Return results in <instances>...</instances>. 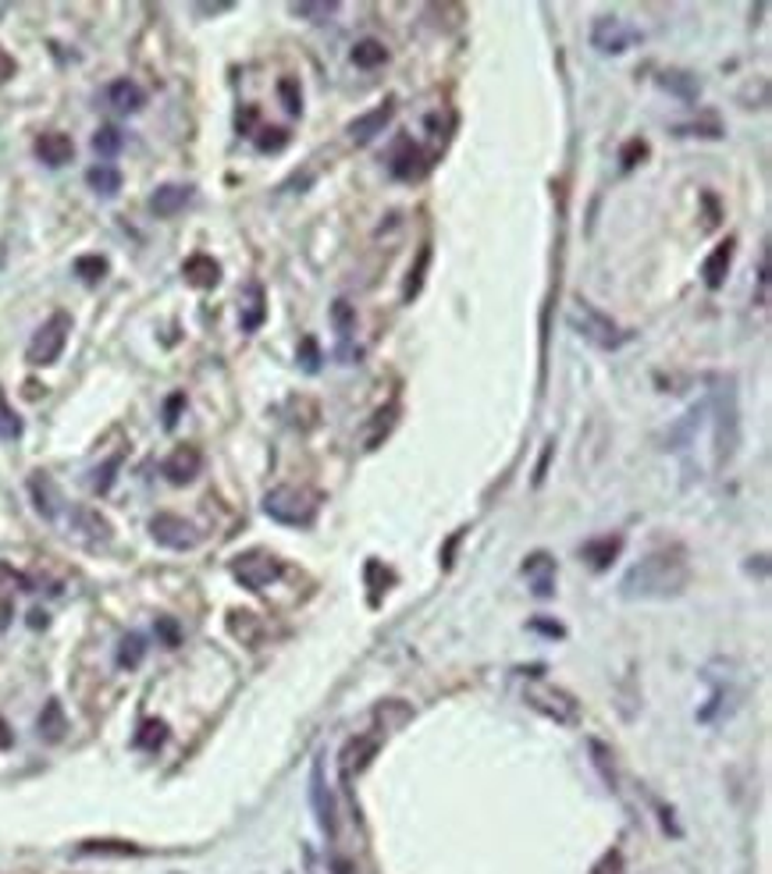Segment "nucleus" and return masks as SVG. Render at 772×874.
<instances>
[{
    "instance_id": "obj_1",
    "label": "nucleus",
    "mask_w": 772,
    "mask_h": 874,
    "mask_svg": "<svg viewBox=\"0 0 772 874\" xmlns=\"http://www.w3.org/2000/svg\"><path fill=\"white\" fill-rule=\"evenodd\" d=\"M691 583V558L680 544L655 548L620 579V597L626 600H670L680 597Z\"/></svg>"
},
{
    "instance_id": "obj_2",
    "label": "nucleus",
    "mask_w": 772,
    "mask_h": 874,
    "mask_svg": "<svg viewBox=\"0 0 772 874\" xmlns=\"http://www.w3.org/2000/svg\"><path fill=\"white\" fill-rule=\"evenodd\" d=\"M709 409L715 413V466H726L733 451L741 445V416H738V385L733 377H715V391L709 398Z\"/></svg>"
},
{
    "instance_id": "obj_3",
    "label": "nucleus",
    "mask_w": 772,
    "mask_h": 874,
    "mask_svg": "<svg viewBox=\"0 0 772 874\" xmlns=\"http://www.w3.org/2000/svg\"><path fill=\"white\" fill-rule=\"evenodd\" d=\"M264 513L281 526H296L307 530L317 519V498L303 487H275L264 495Z\"/></svg>"
},
{
    "instance_id": "obj_4",
    "label": "nucleus",
    "mask_w": 772,
    "mask_h": 874,
    "mask_svg": "<svg viewBox=\"0 0 772 874\" xmlns=\"http://www.w3.org/2000/svg\"><path fill=\"white\" fill-rule=\"evenodd\" d=\"M566 320H570L573 331H577L587 345H595V349H605V352H608V349H620V345L626 341V335L620 331V327L608 320L602 309H595V306L584 302V299H573Z\"/></svg>"
},
{
    "instance_id": "obj_5",
    "label": "nucleus",
    "mask_w": 772,
    "mask_h": 874,
    "mask_svg": "<svg viewBox=\"0 0 772 874\" xmlns=\"http://www.w3.org/2000/svg\"><path fill=\"white\" fill-rule=\"evenodd\" d=\"M527 704L534 712H542L545 718H552L555 725H577L581 722V704L573 701L566 689L548 686V683H531L527 686Z\"/></svg>"
},
{
    "instance_id": "obj_6",
    "label": "nucleus",
    "mask_w": 772,
    "mask_h": 874,
    "mask_svg": "<svg viewBox=\"0 0 772 874\" xmlns=\"http://www.w3.org/2000/svg\"><path fill=\"white\" fill-rule=\"evenodd\" d=\"M68 335H71V317H68V314H53V317L40 327V331L32 335L26 359L32 362V367H50V362H58V356L65 352Z\"/></svg>"
},
{
    "instance_id": "obj_7",
    "label": "nucleus",
    "mask_w": 772,
    "mask_h": 874,
    "mask_svg": "<svg viewBox=\"0 0 772 874\" xmlns=\"http://www.w3.org/2000/svg\"><path fill=\"white\" fill-rule=\"evenodd\" d=\"M231 576H236L246 590L260 594L281 576V562L275 555H267V552L257 548V552H246V555H239L236 562H231Z\"/></svg>"
},
{
    "instance_id": "obj_8",
    "label": "nucleus",
    "mask_w": 772,
    "mask_h": 874,
    "mask_svg": "<svg viewBox=\"0 0 772 874\" xmlns=\"http://www.w3.org/2000/svg\"><path fill=\"white\" fill-rule=\"evenodd\" d=\"M150 534L160 548H171V552H192L196 544H200V530L182 519V516H171V513H157L150 519Z\"/></svg>"
},
{
    "instance_id": "obj_9",
    "label": "nucleus",
    "mask_w": 772,
    "mask_h": 874,
    "mask_svg": "<svg viewBox=\"0 0 772 874\" xmlns=\"http://www.w3.org/2000/svg\"><path fill=\"white\" fill-rule=\"evenodd\" d=\"M634 43H641V32L620 22V18H598V22L591 26V47L602 53H626Z\"/></svg>"
},
{
    "instance_id": "obj_10",
    "label": "nucleus",
    "mask_w": 772,
    "mask_h": 874,
    "mask_svg": "<svg viewBox=\"0 0 772 874\" xmlns=\"http://www.w3.org/2000/svg\"><path fill=\"white\" fill-rule=\"evenodd\" d=\"M200 466H204V455L196 451L192 445H182V448H175L168 459H165V477L171 480V484H189V480H196V473H200Z\"/></svg>"
},
{
    "instance_id": "obj_11",
    "label": "nucleus",
    "mask_w": 772,
    "mask_h": 874,
    "mask_svg": "<svg viewBox=\"0 0 772 874\" xmlns=\"http://www.w3.org/2000/svg\"><path fill=\"white\" fill-rule=\"evenodd\" d=\"M378 746H382L378 736H356V739H349L343 757H338V761H343V775H346V778L360 775L367 764L374 761V754H378Z\"/></svg>"
},
{
    "instance_id": "obj_12",
    "label": "nucleus",
    "mask_w": 772,
    "mask_h": 874,
    "mask_svg": "<svg viewBox=\"0 0 772 874\" xmlns=\"http://www.w3.org/2000/svg\"><path fill=\"white\" fill-rule=\"evenodd\" d=\"M310 799L317 811V825L328 835H335V799L325 786V768H320V764H314V772H310Z\"/></svg>"
},
{
    "instance_id": "obj_13",
    "label": "nucleus",
    "mask_w": 772,
    "mask_h": 874,
    "mask_svg": "<svg viewBox=\"0 0 772 874\" xmlns=\"http://www.w3.org/2000/svg\"><path fill=\"white\" fill-rule=\"evenodd\" d=\"M36 157H40L47 168H65V163L76 157V142L65 132H43L36 139Z\"/></svg>"
},
{
    "instance_id": "obj_14",
    "label": "nucleus",
    "mask_w": 772,
    "mask_h": 874,
    "mask_svg": "<svg viewBox=\"0 0 772 874\" xmlns=\"http://www.w3.org/2000/svg\"><path fill=\"white\" fill-rule=\"evenodd\" d=\"M182 275H186V281H189L192 288L210 291V288H218V281H221V264L214 260V257H207V252H196V257L186 260Z\"/></svg>"
},
{
    "instance_id": "obj_15",
    "label": "nucleus",
    "mask_w": 772,
    "mask_h": 874,
    "mask_svg": "<svg viewBox=\"0 0 772 874\" xmlns=\"http://www.w3.org/2000/svg\"><path fill=\"white\" fill-rule=\"evenodd\" d=\"M392 115H395V103L385 100L382 107H374L370 115H360V118L349 125V139H353V142H370V139L378 136L385 125L392 121Z\"/></svg>"
},
{
    "instance_id": "obj_16",
    "label": "nucleus",
    "mask_w": 772,
    "mask_h": 874,
    "mask_svg": "<svg viewBox=\"0 0 772 874\" xmlns=\"http://www.w3.org/2000/svg\"><path fill=\"white\" fill-rule=\"evenodd\" d=\"M730 264H733V239L720 242L712 252H709V260L702 264V278L709 288H723L726 275H730Z\"/></svg>"
},
{
    "instance_id": "obj_17",
    "label": "nucleus",
    "mask_w": 772,
    "mask_h": 874,
    "mask_svg": "<svg viewBox=\"0 0 772 874\" xmlns=\"http://www.w3.org/2000/svg\"><path fill=\"white\" fill-rule=\"evenodd\" d=\"M107 100H111V107L118 115H136L142 107V100H147V93H142L132 79H118V82L107 86Z\"/></svg>"
},
{
    "instance_id": "obj_18",
    "label": "nucleus",
    "mask_w": 772,
    "mask_h": 874,
    "mask_svg": "<svg viewBox=\"0 0 772 874\" xmlns=\"http://www.w3.org/2000/svg\"><path fill=\"white\" fill-rule=\"evenodd\" d=\"M192 199V186H160L150 196V210L157 217H175Z\"/></svg>"
},
{
    "instance_id": "obj_19",
    "label": "nucleus",
    "mask_w": 772,
    "mask_h": 874,
    "mask_svg": "<svg viewBox=\"0 0 772 874\" xmlns=\"http://www.w3.org/2000/svg\"><path fill=\"white\" fill-rule=\"evenodd\" d=\"M29 490H32V501L36 508H40V516L53 519L58 516V505H61V495H58V487L50 484L47 473H32V480H29Z\"/></svg>"
},
{
    "instance_id": "obj_20",
    "label": "nucleus",
    "mask_w": 772,
    "mask_h": 874,
    "mask_svg": "<svg viewBox=\"0 0 772 874\" xmlns=\"http://www.w3.org/2000/svg\"><path fill=\"white\" fill-rule=\"evenodd\" d=\"M264 317H267V309H264V288L254 281V285H246V291H243V317H239L243 331L254 335L257 327L264 324Z\"/></svg>"
},
{
    "instance_id": "obj_21",
    "label": "nucleus",
    "mask_w": 772,
    "mask_h": 874,
    "mask_svg": "<svg viewBox=\"0 0 772 874\" xmlns=\"http://www.w3.org/2000/svg\"><path fill=\"white\" fill-rule=\"evenodd\" d=\"M659 86L662 89H670V93H676L680 100H697L702 97V82H697L691 71H662L659 76Z\"/></svg>"
},
{
    "instance_id": "obj_22",
    "label": "nucleus",
    "mask_w": 772,
    "mask_h": 874,
    "mask_svg": "<svg viewBox=\"0 0 772 874\" xmlns=\"http://www.w3.org/2000/svg\"><path fill=\"white\" fill-rule=\"evenodd\" d=\"M524 573L531 576L534 594H537V597H548V594H552V583H555V562H552L548 555H534V558H527Z\"/></svg>"
},
{
    "instance_id": "obj_23",
    "label": "nucleus",
    "mask_w": 772,
    "mask_h": 874,
    "mask_svg": "<svg viewBox=\"0 0 772 874\" xmlns=\"http://www.w3.org/2000/svg\"><path fill=\"white\" fill-rule=\"evenodd\" d=\"M620 548H623V540L620 537H605V540H591V544H584L581 548V555H584V562L591 569H605L608 562H613L616 555H620Z\"/></svg>"
},
{
    "instance_id": "obj_24",
    "label": "nucleus",
    "mask_w": 772,
    "mask_h": 874,
    "mask_svg": "<svg viewBox=\"0 0 772 874\" xmlns=\"http://www.w3.org/2000/svg\"><path fill=\"white\" fill-rule=\"evenodd\" d=\"M417 163H424V153H420L413 142H403V146H399V153L392 157V175H395V178H406V181H409V178H417V175H420Z\"/></svg>"
},
{
    "instance_id": "obj_25",
    "label": "nucleus",
    "mask_w": 772,
    "mask_h": 874,
    "mask_svg": "<svg viewBox=\"0 0 772 874\" xmlns=\"http://www.w3.org/2000/svg\"><path fill=\"white\" fill-rule=\"evenodd\" d=\"M228 629H231V636H236V640H243V644H249V647L260 640V618H257L254 612H231Z\"/></svg>"
},
{
    "instance_id": "obj_26",
    "label": "nucleus",
    "mask_w": 772,
    "mask_h": 874,
    "mask_svg": "<svg viewBox=\"0 0 772 874\" xmlns=\"http://www.w3.org/2000/svg\"><path fill=\"white\" fill-rule=\"evenodd\" d=\"M86 181H89V189L100 192V196H115L121 189V175H118V168H111V163H97V168H89Z\"/></svg>"
},
{
    "instance_id": "obj_27",
    "label": "nucleus",
    "mask_w": 772,
    "mask_h": 874,
    "mask_svg": "<svg viewBox=\"0 0 772 874\" xmlns=\"http://www.w3.org/2000/svg\"><path fill=\"white\" fill-rule=\"evenodd\" d=\"M65 728H68V722H65L61 704L50 701V704L43 707V715H40V736H43L47 743H58V739L65 736Z\"/></svg>"
},
{
    "instance_id": "obj_28",
    "label": "nucleus",
    "mask_w": 772,
    "mask_h": 874,
    "mask_svg": "<svg viewBox=\"0 0 772 874\" xmlns=\"http://www.w3.org/2000/svg\"><path fill=\"white\" fill-rule=\"evenodd\" d=\"M385 61H388V50H385L382 40H360L353 47V64L356 68H378Z\"/></svg>"
},
{
    "instance_id": "obj_29",
    "label": "nucleus",
    "mask_w": 772,
    "mask_h": 874,
    "mask_svg": "<svg viewBox=\"0 0 772 874\" xmlns=\"http://www.w3.org/2000/svg\"><path fill=\"white\" fill-rule=\"evenodd\" d=\"M142 654H147V640H142L139 633H129L118 647V665L121 668H136L142 662Z\"/></svg>"
},
{
    "instance_id": "obj_30",
    "label": "nucleus",
    "mask_w": 772,
    "mask_h": 874,
    "mask_svg": "<svg viewBox=\"0 0 772 874\" xmlns=\"http://www.w3.org/2000/svg\"><path fill=\"white\" fill-rule=\"evenodd\" d=\"M289 11H293L296 18H307V22L320 26V22H328V18L338 11V4H335V0H325V4H293Z\"/></svg>"
},
{
    "instance_id": "obj_31",
    "label": "nucleus",
    "mask_w": 772,
    "mask_h": 874,
    "mask_svg": "<svg viewBox=\"0 0 772 874\" xmlns=\"http://www.w3.org/2000/svg\"><path fill=\"white\" fill-rule=\"evenodd\" d=\"M121 132L115 129V125H103V129L93 136V150L100 153V157H115L118 150H121Z\"/></svg>"
},
{
    "instance_id": "obj_32",
    "label": "nucleus",
    "mask_w": 772,
    "mask_h": 874,
    "mask_svg": "<svg viewBox=\"0 0 772 874\" xmlns=\"http://www.w3.org/2000/svg\"><path fill=\"white\" fill-rule=\"evenodd\" d=\"M76 275H79L86 285H97V281L107 275V260H103V257H79V260H76Z\"/></svg>"
},
{
    "instance_id": "obj_33",
    "label": "nucleus",
    "mask_w": 772,
    "mask_h": 874,
    "mask_svg": "<svg viewBox=\"0 0 772 874\" xmlns=\"http://www.w3.org/2000/svg\"><path fill=\"white\" fill-rule=\"evenodd\" d=\"M331 324H335V331H338V335L349 338V331L356 327V309H353L346 299H338V302L331 306Z\"/></svg>"
},
{
    "instance_id": "obj_34",
    "label": "nucleus",
    "mask_w": 772,
    "mask_h": 874,
    "mask_svg": "<svg viewBox=\"0 0 772 874\" xmlns=\"http://www.w3.org/2000/svg\"><path fill=\"white\" fill-rule=\"evenodd\" d=\"M165 739H168V725H165V722H142L139 736H136V743L147 746V751H157V746L165 743Z\"/></svg>"
},
{
    "instance_id": "obj_35",
    "label": "nucleus",
    "mask_w": 772,
    "mask_h": 874,
    "mask_svg": "<svg viewBox=\"0 0 772 874\" xmlns=\"http://www.w3.org/2000/svg\"><path fill=\"white\" fill-rule=\"evenodd\" d=\"M278 97L285 100V111H289L293 118L303 115V93H299V82H296V79H281V82H278Z\"/></svg>"
},
{
    "instance_id": "obj_36",
    "label": "nucleus",
    "mask_w": 772,
    "mask_h": 874,
    "mask_svg": "<svg viewBox=\"0 0 772 874\" xmlns=\"http://www.w3.org/2000/svg\"><path fill=\"white\" fill-rule=\"evenodd\" d=\"M82 853H111V857H139L132 843H82Z\"/></svg>"
},
{
    "instance_id": "obj_37",
    "label": "nucleus",
    "mask_w": 772,
    "mask_h": 874,
    "mask_svg": "<svg viewBox=\"0 0 772 874\" xmlns=\"http://www.w3.org/2000/svg\"><path fill=\"white\" fill-rule=\"evenodd\" d=\"M299 362H303V370H307V374H317L320 352H317V341H314V338H303V345H299Z\"/></svg>"
},
{
    "instance_id": "obj_38",
    "label": "nucleus",
    "mask_w": 772,
    "mask_h": 874,
    "mask_svg": "<svg viewBox=\"0 0 772 874\" xmlns=\"http://www.w3.org/2000/svg\"><path fill=\"white\" fill-rule=\"evenodd\" d=\"M427 264H430V249H424L420 252V264H417V270H409V285H406V299H413L420 291V285H424V270H427Z\"/></svg>"
},
{
    "instance_id": "obj_39",
    "label": "nucleus",
    "mask_w": 772,
    "mask_h": 874,
    "mask_svg": "<svg viewBox=\"0 0 772 874\" xmlns=\"http://www.w3.org/2000/svg\"><path fill=\"white\" fill-rule=\"evenodd\" d=\"M591 874H623V857H620L616 850H608L605 857H602L595 867H591Z\"/></svg>"
},
{
    "instance_id": "obj_40",
    "label": "nucleus",
    "mask_w": 772,
    "mask_h": 874,
    "mask_svg": "<svg viewBox=\"0 0 772 874\" xmlns=\"http://www.w3.org/2000/svg\"><path fill=\"white\" fill-rule=\"evenodd\" d=\"M22 434V424H18V416L0 403V437H18Z\"/></svg>"
},
{
    "instance_id": "obj_41",
    "label": "nucleus",
    "mask_w": 772,
    "mask_h": 874,
    "mask_svg": "<svg viewBox=\"0 0 772 874\" xmlns=\"http://www.w3.org/2000/svg\"><path fill=\"white\" fill-rule=\"evenodd\" d=\"M121 466V455H115V459H107V466L103 469H97V490L103 495V490H111V480H115V469Z\"/></svg>"
},
{
    "instance_id": "obj_42",
    "label": "nucleus",
    "mask_w": 772,
    "mask_h": 874,
    "mask_svg": "<svg viewBox=\"0 0 772 874\" xmlns=\"http://www.w3.org/2000/svg\"><path fill=\"white\" fill-rule=\"evenodd\" d=\"M644 157H649V142H641V139H634V142H631V146H626V150H623L620 163H623V168H634V163H637V160H644Z\"/></svg>"
},
{
    "instance_id": "obj_43",
    "label": "nucleus",
    "mask_w": 772,
    "mask_h": 874,
    "mask_svg": "<svg viewBox=\"0 0 772 874\" xmlns=\"http://www.w3.org/2000/svg\"><path fill=\"white\" fill-rule=\"evenodd\" d=\"M264 136H271V139H257V146L264 153H271V150H281L285 142H289V136H285L281 129H271V132H264Z\"/></svg>"
},
{
    "instance_id": "obj_44",
    "label": "nucleus",
    "mask_w": 772,
    "mask_h": 874,
    "mask_svg": "<svg viewBox=\"0 0 772 874\" xmlns=\"http://www.w3.org/2000/svg\"><path fill=\"white\" fill-rule=\"evenodd\" d=\"M186 406V398L182 395H175V398H168V406H165V427H175V420H178V409Z\"/></svg>"
},
{
    "instance_id": "obj_45",
    "label": "nucleus",
    "mask_w": 772,
    "mask_h": 874,
    "mask_svg": "<svg viewBox=\"0 0 772 874\" xmlns=\"http://www.w3.org/2000/svg\"><path fill=\"white\" fill-rule=\"evenodd\" d=\"M11 76H14V58H11L4 47H0V86H4Z\"/></svg>"
},
{
    "instance_id": "obj_46",
    "label": "nucleus",
    "mask_w": 772,
    "mask_h": 874,
    "mask_svg": "<svg viewBox=\"0 0 772 874\" xmlns=\"http://www.w3.org/2000/svg\"><path fill=\"white\" fill-rule=\"evenodd\" d=\"M157 633H160V636H165V640H168L171 647L178 644V626H171V623H168V618H160V623H157Z\"/></svg>"
},
{
    "instance_id": "obj_47",
    "label": "nucleus",
    "mask_w": 772,
    "mask_h": 874,
    "mask_svg": "<svg viewBox=\"0 0 772 874\" xmlns=\"http://www.w3.org/2000/svg\"><path fill=\"white\" fill-rule=\"evenodd\" d=\"M11 623V597L0 590V626H8Z\"/></svg>"
},
{
    "instance_id": "obj_48",
    "label": "nucleus",
    "mask_w": 772,
    "mask_h": 874,
    "mask_svg": "<svg viewBox=\"0 0 772 874\" xmlns=\"http://www.w3.org/2000/svg\"><path fill=\"white\" fill-rule=\"evenodd\" d=\"M257 121V107H249L246 115H239V132H249V125Z\"/></svg>"
},
{
    "instance_id": "obj_49",
    "label": "nucleus",
    "mask_w": 772,
    "mask_h": 874,
    "mask_svg": "<svg viewBox=\"0 0 772 874\" xmlns=\"http://www.w3.org/2000/svg\"><path fill=\"white\" fill-rule=\"evenodd\" d=\"M534 629H542V633H548V636H563L560 626H548V623H534Z\"/></svg>"
},
{
    "instance_id": "obj_50",
    "label": "nucleus",
    "mask_w": 772,
    "mask_h": 874,
    "mask_svg": "<svg viewBox=\"0 0 772 874\" xmlns=\"http://www.w3.org/2000/svg\"><path fill=\"white\" fill-rule=\"evenodd\" d=\"M0 746H11V733H8L4 722H0Z\"/></svg>"
}]
</instances>
